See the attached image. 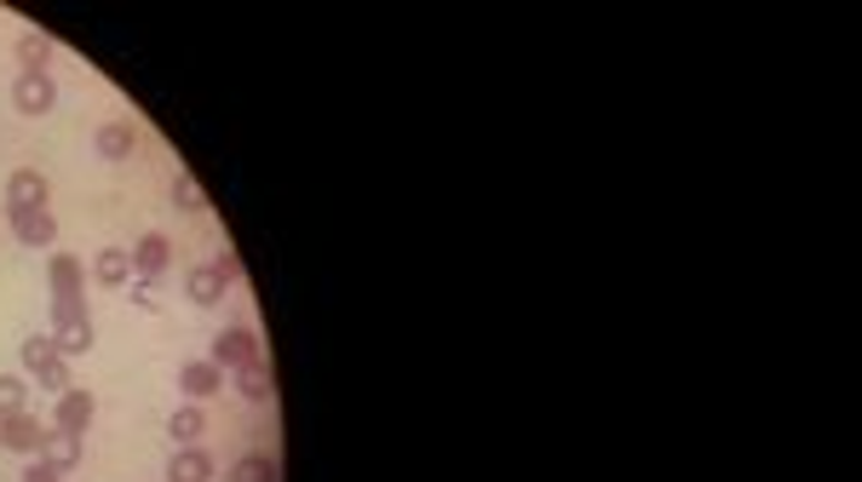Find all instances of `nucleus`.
I'll use <instances>...</instances> for the list:
<instances>
[{
  "label": "nucleus",
  "mask_w": 862,
  "mask_h": 482,
  "mask_svg": "<svg viewBox=\"0 0 862 482\" xmlns=\"http://www.w3.org/2000/svg\"><path fill=\"white\" fill-rule=\"evenodd\" d=\"M23 368L41 379V385H52V391H70V368H63V357H58V344L47 339V333H36V339H23Z\"/></svg>",
  "instance_id": "obj_3"
},
{
  "label": "nucleus",
  "mask_w": 862,
  "mask_h": 482,
  "mask_svg": "<svg viewBox=\"0 0 862 482\" xmlns=\"http://www.w3.org/2000/svg\"><path fill=\"white\" fill-rule=\"evenodd\" d=\"M168 259H173V241L161 235V230H150V235L139 241V248H132V270H139L144 282H150V275H161V270H168Z\"/></svg>",
  "instance_id": "obj_10"
},
{
  "label": "nucleus",
  "mask_w": 862,
  "mask_h": 482,
  "mask_svg": "<svg viewBox=\"0 0 862 482\" xmlns=\"http://www.w3.org/2000/svg\"><path fill=\"white\" fill-rule=\"evenodd\" d=\"M41 442H47V425L29 420V413L0 420V448H12V454H41Z\"/></svg>",
  "instance_id": "obj_6"
},
{
  "label": "nucleus",
  "mask_w": 862,
  "mask_h": 482,
  "mask_svg": "<svg viewBox=\"0 0 862 482\" xmlns=\"http://www.w3.org/2000/svg\"><path fill=\"white\" fill-rule=\"evenodd\" d=\"M92 322H87V304L81 299H58L52 304V344H58V357H87L92 351Z\"/></svg>",
  "instance_id": "obj_1"
},
{
  "label": "nucleus",
  "mask_w": 862,
  "mask_h": 482,
  "mask_svg": "<svg viewBox=\"0 0 862 482\" xmlns=\"http://www.w3.org/2000/svg\"><path fill=\"white\" fill-rule=\"evenodd\" d=\"M219 385H224V373L213 362H184L179 368V391L184 396H219Z\"/></svg>",
  "instance_id": "obj_13"
},
{
  "label": "nucleus",
  "mask_w": 862,
  "mask_h": 482,
  "mask_svg": "<svg viewBox=\"0 0 862 482\" xmlns=\"http://www.w3.org/2000/svg\"><path fill=\"white\" fill-rule=\"evenodd\" d=\"M230 482H277V465L264 460V454H248L237 471H230Z\"/></svg>",
  "instance_id": "obj_20"
},
{
  "label": "nucleus",
  "mask_w": 862,
  "mask_h": 482,
  "mask_svg": "<svg viewBox=\"0 0 862 482\" xmlns=\"http://www.w3.org/2000/svg\"><path fill=\"white\" fill-rule=\"evenodd\" d=\"M202 408H173V420H168V436L179 442V448H196V436H202Z\"/></svg>",
  "instance_id": "obj_18"
},
{
  "label": "nucleus",
  "mask_w": 862,
  "mask_h": 482,
  "mask_svg": "<svg viewBox=\"0 0 862 482\" xmlns=\"http://www.w3.org/2000/svg\"><path fill=\"white\" fill-rule=\"evenodd\" d=\"M219 373L230 368V373H248V368H259V339L248 333V328H224V333H213V357H208Z\"/></svg>",
  "instance_id": "obj_2"
},
{
  "label": "nucleus",
  "mask_w": 862,
  "mask_h": 482,
  "mask_svg": "<svg viewBox=\"0 0 862 482\" xmlns=\"http://www.w3.org/2000/svg\"><path fill=\"white\" fill-rule=\"evenodd\" d=\"M18 63H23V76H47L52 41H47V34H23V41H18Z\"/></svg>",
  "instance_id": "obj_17"
},
{
  "label": "nucleus",
  "mask_w": 862,
  "mask_h": 482,
  "mask_svg": "<svg viewBox=\"0 0 862 482\" xmlns=\"http://www.w3.org/2000/svg\"><path fill=\"white\" fill-rule=\"evenodd\" d=\"M271 391H277V379L264 373V368H248V373H242V396H248V402H271Z\"/></svg>",
  "instance_id": "obj_22"
},
{
  "label": "nucleus",
  "mask_w": 862,
  "mask_h": 482,
  "mask_svg": "<svg viewBox=\"0 0 862 482\" xmlns=\"http://www.w3.org/2000/svg\"><path fill=\"white\" fill-rule=\"evenodd\" d=\"M208 476H213V465H208L202 448H179L168 460V482H208Z\"/></svg>",
  "instance_id": "obj_16"
},
{
  "label": "nucleus",
  "mask_w": 862,
  "mask_h": 482,
  "mask_svg": "<svg viewBox=\"0 0 862 482\" xmlns=\"http://www.w3.org/2000/svg\"><path fill=\"white\" fill-rule=\"evenodd\" d=\"M12 103L23 116H47L52 103H58V81L52 76H18L12 81Z\"/></svg>",
  "instance_id": "obj_5"
},
{
  "label": "nucleus",
  "mask_w": 862,
  "mask_h": 482,
  "mask_svg": "<svg viewBox=\"0 0 862 482\" xmlns=\"http://www.w3.org/2000/svg\"><path fill=\"white\" fill-rule=\"evenodd\" d=\"M12 235L23 241V248H52V241H58V219L47 213V207H36V213H12Z\"/></svg>",
  "instance_id": "obj_9"
},
{
  "label": "nucleus",
  "mask_w": 862,
  "mask_h": 482,
  "mask_svg": "<svg viewBox=\"0 0 862 482\" xmlns=\"http://www.w3.org/2000/svg\"><path fill=\"white\" fill-rule=\"evenodd\" d=\"M23 413V379L18 373H0V420Z\"/></svg>",
  "instance_id": "obj_21"
},
{
  "label": "nucleus",
  "mask_w": 862,
  "mask_h": 482,
  "mask_svg": "<svg viewBox=\"0 0 862 482\" xmlns=\"http://www.w3.org/2000/svg\"><path fill=\"white\" fill-rule=\"evenodd\" d=\"M92 282L98 288H127L132 282V253L127 248H98L92 253Z\"/></svg>",
  "instance_id": "obj_8"
},
{
  "label": "nucleus",
  "mask_w": 862,
  "mask_h": 482,
  "mask_svg": "<svg viewBox=\"0 0 862 482\" xmlns=\"http://www.w3.org/2000/svg\"><path fill=\"white\" fill-rule=\"evenodd\" d=\"M92 144H98V155H104V161H127L132 144H139V132H132V121H104Z\"/></svg>",
  "instance_id": "obj_11"
},
{
  "label": "nucleus",
  "mask_w": 862,
  "mask_h": 482,
  "mask_svg": "<svg viewBox=\"0 0 862 482\" xmlns=\"http://www.w3.org/2000/svg\"><path fill=\"white\" fill-rule=\"evenodd\" d=\"M47 275H52L58 299H81V282H87V270H81V259H76V253H52Z\"/></svg>",
  "instance_id": "obj_12"
},
{
  "label": "nucleus",
  "mask_w": 862,
  "mask_h": 482,
  "mask_svg": "<svg viewBox=\"0 0 862 482\" xmlns=\"http://www.w3.org/2000/svg\"><path fill=\"white\" fill-rule=\"evenodd\" d=\"M23 482H63V476H58L52 465H41V460H36V465H29V471H23Z\"/></svg>",
  "instance_id": "obj_24"
},
{
  "label": "nucleus",
  "mask_w": 862,
  "mask_h": 482,
  "mask_svg": "<svg viewBox=\"0 0 862 482\" xmlns=\"http://www.w3.org/2000/svg\"><path fill=\"white\" fill-rule=\"evenodd\" d=\"M213 270L224 275V282H242V259H237V248H224V253L213 259Z\"/></svg>",
  "instance_id": "obj_23"
},
{
  "label": "nucleus",
  "mask_w": 862,
  "mask_h": 482,
  "mask_svg": "<svg viewBox=\"0 0 862 482\" xmlns=\"http://www.w3.org/2000/svg\"><path fill=\"white\" fill-rule=\"evenodd\" d=\"M92 413H98V402H92V391H63L58 396V408H52V420H58V431H70V436H81L87 425H92Z\"/></svg>",
  "instance_id": "obj_7"
},
{
  "label": "nucleus",
  "mask_w": 862,
  "mask_h": 482,
  "mask_svg": "<svg viewBox=\"0 0 862 482\" xmlns=\"http://www.w3.org/2000/svg\"><path fill=\"white\" fill-rule=\"evenodd\" d=\"M41 454H47L41 465H52V471L63 476V471H76V465H81V436H70V431H52V436L41 442Z\"/></svg>",
  "instance_id": "obj_14"
},
{
  "label": "nucleus",
  "mask_w": 862,
  "mask_h": 482,
  "mask_svg": "<svg viewBox=\"0 0 862 482\" xmlns=\"http://www.w3.org/2000/svg\"><path fill=\"white\" fill-rule=\"evenodd\" d=\"M224 288H230V282H224V275H219L213 264H196V270L184 275V293H190L196 304H219V299H224Z\"/></svg>",
  "instance_id": "obj_15"
},
{
  "label": "nucleus",
  "mask_w": 862,
  "mask_h": 482,
  "mask_svg": "<svg viewBox=\"0 0 862 482\" xmlns=\"http://www.w3.org/2000/svg\"><path fill=\"white\" fill-rule=\"evenodd\" d=\"M47 172H36V167H18L12 179H7V207L12 213H36V207H47Z\"/></svg>",
  "instance_id": "obj_4"
},
{
  "label": "nucleus",
  "mask_w": 862,
  "mask_h": 482,
  "mask_svg": "<svg viewBox=\"0 0 862 482\" xmlns=\"http://www.w3.org/2000/svg\"><path fill=\"white\" fill-rule=\"evenodd\" d=\"M173 207H179V213H208V195H202V184H196L190 172L173 179Z\"/></svg>",
  "instance_id": "obj_19"
}]
</instances>
